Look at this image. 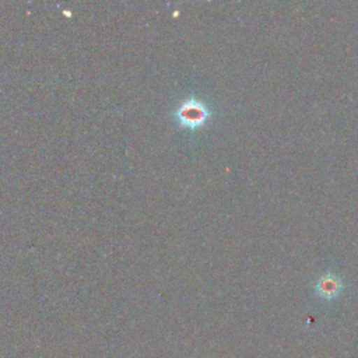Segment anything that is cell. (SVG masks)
<instances>
[{"mask_svg":"<svg viewBox=\"0 0 358 358\" xmlns=\"http://www.w3.org/2000/svg\"><path fill=\"white\" fill-rule=\"evenodd\" d=\"M315 291L320 298L331 301L341 294L343 282L337 275L326 274L317 280V282L315 285Z\"/></svg>","mask_w":358,"mask_h":358,"instance_id":"cell-2","label":"cell"},{"mask_svg":"<svg viewBox=\"0 0 358 358\" xmlns=\"http://www.w3.org/2000/svg\"><path fill=\"white\" fill-rule=\"evenodd\" d=\"M211 117L208 105L194 96L186 98L175 109V119L180 127L190 130L203 127Z\"/></svg>","mask_w":358,"mask_h":358,"instance_id":"cell-1","label":"cell"}]
</instances>
